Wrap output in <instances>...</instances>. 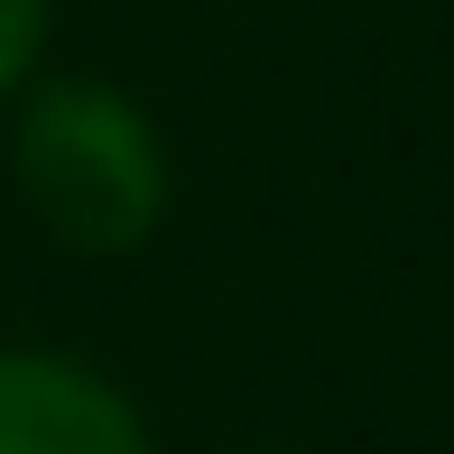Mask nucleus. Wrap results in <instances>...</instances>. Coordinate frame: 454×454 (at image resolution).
Listing matches in <instances>:
<instances>
[{"instance_id": "7ed1b4c3", "label": "nucleus", "mask_w": 454, "mask_h": 454, "mask_svg": "<svg viewBox=\"0 0 454 454\" xmlns=\"http://www.w3.org/2000/svg\"><path fill=\"white\" fill-rule=\"evenodd\" d=\"M37 47H47V0H0V102L37 74Z\"/></svg>"}, {"instance_id": "20e7f679", "label": "nucleus", "mask_w": 454, "mask_h": 454, "mask_svg": "<svg viewBox=\"0 0 454 454\" xmlns=\"http://www.w3.org/2000/svg\"><path fill=\"white\" fill-rule=\"evenodd\" d=\"M241 454H297V445H241Z\"/></svg>"}, {"instance_id": "f257e3e1", "label": "nucleus", "mask_w": 454, "mask_h": 454, "mask_svg": "<svg viewBox=\"0 0 454 454\" xmlns=\"http://www.w3.org/2000/svg\"><path fill=\"white\" fill-rule=\"evenodd\" d=\"M10 185L37 232L74 260H121L158 241L176 204L168 130L112 74H37L10 121Z\"/></svg>"}, {"instance_id": "f03ea898", "label": "nucleus", "mask_w": 454, "mask_h": 454, "mask_svg": "<svg viewBox=\"0 0 454 454\" xmlns=\"http://www.w3.org/2000/svg\"><path fill=\"white\" fill-rule=\"evenodd\" d=\"M0 454H149V427L93 362L0 343Z\"/></svg>"}]
</instances>
